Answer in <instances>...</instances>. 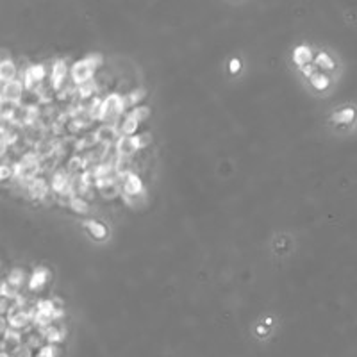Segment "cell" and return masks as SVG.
<instances>
[{
    "mask_svg": "<svg viewBox=\"0 0 357 357\" xmlns=\"http://www.w3.org/2000/svg\"><path fill=\"white\" fill-rule=\"evenodd\" d=\"M102 65V56L100 54H89L86 56L84 59L73 63L70 68V80L75 86L84 84V82H89L91 77H93L95 70Z\"/></svg>",
    "mask_w": 357,
    "mask_h": 357,
    "instance_id": "cell-1",
    "label": "cell"
},
{
    "mask_svg": "<svg viewBox=\"0 0 357 357\" xmlns=\"http://www.w3.org/2000/svg\"><path fill=\"white\" fill-rule=\"evenodd\" d=\"M127 106V99L120 93H109L107 97L102 99V114H100V122L104 125H113L116 127L118 118L122 116Z\"/></svg>",
    "mask_w": 357,
    "mask_h": 357,
    "instance_id": "cell-2",
    "label": "cell"
},
{
    "mask_svg": "<svg viewBox=\"0 0 357 357\" xmlns=\"http://www.w3.org/2000/svg\"><path fill=\"white\" fill-rule=\"evenodd\" d=\"M24 86H25V91H34V89L38 88L41 84L45 77H47V66L43 65V63H36V65H31L25 68L24 71Z\"/></svg>",
    "mask_w": 357,
    "mask_h": 357,
    "instance_id": "cell-3",
    "label": "cell"
},
{
    "mask_svg": "<svg viewBox=\"0 0 357 357\" xmlns=\"http://www.w3.org/2000/svg\"><path fill=\"white\" fill-rule=\"evenodd\" d=\"M50 189L56 193L57 197L71 193V175L65 170H57L50 177Z\"/></svg>",
    "mask_w": 357,
    "mask_h": 357,
    "instance_id": "cell-4",
    "label": "cell"
},
{
    "mask_svg": "<svg viewBox=\"0 0 357 357\" xmlns=\"http://www.w3.org/2000/svg\"><path fill=\"white\" fill-rule=\"evenodd\" d=\"M25 95V86L22 79H14L11 82L2 84V100L5 102H14L20 104Z\"/></svg>",
    "mask_w": 357,
    "mask_h": 357,
    "instance_id": "cell-5",
    "label": "cell"
},
{
    "mask_svg": "<svg viewBox=\"0 0 357 357\" xmlns=\"http://www.w3.org/2000/svg\"><path fill=\"white\" fill-rule=\"evenodd\" d=\"M70 75V70H68V65L66 61L59 59L52 65V71H50V88L54 91H61L65 88V80Z\"/></svg>",
    "mask_w": 357,
    "mask_h": 357,
    "instance_id": "cell-6",
    "label": "cell"
},
{
    "mask_svg": "<svg viewBox=\"0 0 357 357\" xmlns=\"http://www.w3.org/2000/svg\"><path fill=\"white\" fill-rule=\"evenodd\" d=\"M114 148H116L118 155L120 157H131L132 154H136L140 150V145H138V138L136 136H122L116 140L114 143Z\"/></svg>",
    "mask_w": 357,
    "mask_h": 357,
    "instance_id": "cell-7",
    "label": "cell"
},
{
    "mask_svg": "<svg viewBox=\"0 0 357 357\" xmlns=\"http://www.w3.org/2000/svg\"><path fill=\"white\" fill-rule=\"evenodd\" d=\"M50 191V184L47 182V178L36 177L27 184V195L33 200H43L47 197V193Z\"/></svg>",
    "mask_w": 357,
    "mask_h": 357,
    "instance_id": "cell-8",
    "label": "cell"
},
{
    "mask_svg": "<svg viewBox=\"0 0 357 357\" xmlns=\"http://www.w3.org/2000/svg\"><path fill=\"white\" fill-rule=\"evenodd\" d=\"M48 279H50V270L45 268V266H38L33 272L31 279H29V289H31L33 293L39 291V289H43V286L47 284Z\"/></svg>",
    "mask_w": 357,
    "mask_h": 357,
    "instance_id": "cell-9",
    "label": "cell"
},
{
    "mask_svg": "<svg viewBox=\"0 0 357 357\" xmlns=\"http://www.w3.org/2000/svg\"><path fill=\"white\" fill-rule=\"evenodd\" d=\"M95 138H97V141H99L100 145L111 146L113 143H116V140L120 136H118L116 127H113V125H102V127H99L95 131Z\"/></svg>",
    "mask_w": 357,
    "mask_h": 357,
    "instance_id": "cell-10",
    "label": "cell"
},
{
    "mask_svg": "<svg viewBox=\"0 0 357 357\" xmlns=\"http://www.w3.org/2000/svg\"><path fill=\"white\" fill-rule=\"evenodd\" d=\"M123 195H129V197H134V195H141L143 193V180L140 178V175L131 174L123 178V186H122Z\"/></svg>",
    "mask_w": 357,
    "mask_h": 357,
    "instance_id": "cell-11",
    "label": "cell"
},
{
    "mask_svg": "<svg viewBox=\"0 0 357 357\" xmlns=\"http://www.w3.org/2000/svg\"><path fill=\"white\" fill-rule=\"evenodd\" d=\"M16 73H18V70H16V65H14L13 59L2 57V63H0V79H2V84L14 80Z\"/></svg>",
    "mask_w": 357,
    "mask_h": 357,
    "instance_id": "cell-12",
    "label": "cell"
},
{
    "mask_svg": "<svg viewBox=\"0 0 357 357\" xmlns=\"http://www.w3.org/2000/svg\"><path fill=\"white\" fill-rule=\"evenodd\" d=\"M311 59H313V52H311V48L307 45H298L293 50V63L296 66L304 68V66L311 65Z\"/></svg>",
    "mask_w": 357,
    "mask_h": 357,
    "instance_id": "cell-13",
    "label": "cell"
},
{
    "mask_svg": "<svg viewBox=\"0 0 357 357\" xmlns=\"http://www.w3.org/2000/svg\"><path fill=\"white\" fill-rule=\"evenodd\" d=\"M84 227L86 230L89 232V236H93L95 240H106L107 238V227L104 225L102 221H97V220H86L84 221Z\"/></svg>",
    "mask_w": 357,
    "mask_h": 357,
    "instance_id": "cell-14",
    "label": "cell"
},
{
    "mask_svg": "<svg viewBox=\"0 0 357 357\" xmlns=\"http://www.w3.org/2000/svg\"><path fill=\"white\" fill-rule=\"evenodd\" d=\"M41 336L48 341V345H54L57 341H61L65 338V332L61 329H57L56 325H48L45 329H41Z\"/></svg>",
    "mask_w": 357,
    "mask_h": 357,
    "instance_id": "cell-15",
    "label": "cell"
},
{
    "mask_svg": "<svg viewBox=\"0 0 357 357\" xmlns=\"http://www.w3.org/2000/svg\"><path fill=\"white\" fill-rule=\"evenodd\" d=\"M354 118H356V111L354 107H345L338 113L332 114V122L338 123V125H347V123L354 122Z\"/></svg>",
    "mask_w": 357,
    "mask_h": 357,
    "instance_id": "cell-16",
    "label": "cell"
},
{
    "mask_svg": "<svg viewBox=\"0 0 357 357\" xmlns=\"http://www.w3.org/2000/svg\"><path fill=\"white\" fill-rule=\"evenodd\" d=\"M77 97H79L80 100H88V99H93V97H97V84H95L93 80H89V82H84V84L77 86L75 89Z\"/></svg>",
    "mask_w": 357,
    "mask_h": 357,
    "instance_id": "cell-17",
    "label": "cell"
},
{
    "mask_svg": "<svg viewBox=\"0 0 357 357\" xmlns=\"http://www.w3.org/2000/svg\"><path fill=\"white\" fill-rule=\"evenodd\" d=\"M114 170H116V175L118 177H127V175L134 174L132 172V163H131V157H118L116 163H114Z\"/></svg>",
    "mask_w": 357,
    "mask_h": 357,
    "instance_id": "cell-18",
    "label": "cell"
},
{
    "mask_svg": "<svg viewBox=\"0 0 357 357\" xmlns=\"http://www.w3.org/2000/svg\"><path fill=\"white\" fill-rule=\"evenodd\" d=\"M24 281H25V273H24L22 268H13V270L9 272V275H7V284L13 287L14 291H16L18 287H22Z\"/></svg>",
    "mask_w": 357,
    "mask_h": 357,
    "instance_id": "cell-19",
    "label": "cell"
},
{
    "mask_svg": "<svg viewBox=\"0 0 357 357\" xmlns=\"http://www.w3.org/2000/svg\"><path fill=\"white\" fill-rule=\"evenodd\" d=\"M99 191L102 193V197L106 198H114L120 193V186H118L116 180H107V182H102L97 186Z\"/></svg>",
    "mask_w": 357,
    "mask_h": 357,
    "instance_id": "cell-20",
    "label": "cell"
},
{
    "mask_svg": "<svg viewBox=\"0 0 357 357\" xmlns=\"http://www.w3.org/2000/svg\"><path fill=\"white\" fill-rule=\"evenodd\" d=\"M68 207H70L73 213H77V214H88L89 213V202L84 197H73Z\"/></svg>",
    "mask_w": 357,
    "mask_h": 357,
    "instance_id": "cell-21",
    "label": "cell"
},
{
    "mask_svg": "<svg viewBox=\"0 0 357 357\" xmlns=\"http://www.w3.org/2000/svg\"><path fill=\"white\" fill-rule=\"evenodd\" d=\"M138 125H140V123H138L136 120H132V118H129L127 114H125L123 122L120 123V132H122V136H132V134H136Z\"/></svg>",
    "mask_w": 357,
    "mask_h": 357,
    "instance_id": "cell-22",
    "label": "cell"
},
{
    "mask_svg": "<svg viewBox=\"0 0 357 357\" xmlns=\"http://www.w3.org/2000/svg\"><path fill=\"white\" fill-rule=\"evenodd\" d=\"M127 116L132 118V120H136V122L140 123L150 116V107H146V106H136V107H132L131 111H129Z\"/></svg>",
    "mask_w": 357,
    "mask_h": 357,
    "instance_id": "cell-23",
    "label": "cell"
},
{
    "mask_svg": "<svg viewBox=\"0 0 357 357\" xmlns=\"http://www.w3.org/2000/svg\"><path fill=\"white\" fill-rule=\"evenodd\" d=\"M311 84H313V88L318 89V91H323V89L329 88L330 84V79L325 73H321V71H318V73H315V75L311 77Z\"/></svg>",
    "mask_w": 357,
    "mask_h": 357,
    "instance_id": "cell-24",
    "label": "cell"
},
{
    "mask_svg": "<svg viewBox=\"0 0 357 357\" xmlns=\"http://www.w3.org/2000/svg\"><path fill=\"white\" fill-rule=\"evenodd\" d=\"M315 65L318 66V68H321V70H332L334 68V61L330 59V56L327 52H320L318 56H316Z\"/></svg>",
    "mask_w": 357,
    "mask_h": 357,
    "instance_id": "cell-25",
    "label": "cell"
},
{
    "mask_svg": "<svg viewBox=\"0 0 357 357\" xmlns=\"http://www.w3.org/2000/svg\"><path fill=\"white\" fill-rule=\"evenodd\" d=\"M145 97H146V93H145V89H143V88L132 89L131 93L125 97V99H127V106H131V107H136V104H140L141 100L145 99Z\"/></svg>",
    "mask_w": 357,
    "mask_h": 357,
    "instance_id": "cell-26",
    "label": "cell"
},
{
    "mask_svg": "<svg viewBox=\"0 0 357 357\" xmlns=\"http://www.w3.org/2000/svg\"><path fill=\"white\" fill-rule=\"evenodd\" d=\"M123 202L127 204L129 207H138L140 204H145L146 202V197H145V193H141V195H134V197L123 195Z\"/></svg>",
    "mask_w": 357,
    "mask_h": 357,
    "instance_id": "cell-27",
    "label": "cell"
},
{
    "mask_svg": "<svg viewBox=\"0 0 357 357\" xmlns=\"http://www.w3.org/2000/svg\"><path fill=\"white\" fill-rule=\"evenodd\" d=\"M59 354V348L56 345H47V347H41L38 357H56Z\"/></svg>",
    "mask_w": 357,
    "mask_h": 357,
    "instance_id": "cell-28",
    "label": "cell"
},
{
    "mask_svg": "<svg viewBox=\"0 0 357 357\" xmlns=\"http://www.w3.org/2000/svg\"><path fill=\"white\" fill-rule=\"evenodd\" d=\"M0 177H2V180H9V178H14V168L7 165V163H4V165L0 166Z\"/></svg>",
    "mask_w": 357,
    "mask_h": 357,
    "instance_id": "cell-29",
    "label": "cell"
},
{
    "mask_svg": "<svg viewBox=\"0 0 357 357\" xmlns=\"http://www.w3.org/2000/svg\"><path fill=\"white\" fill-rule=\"evenodd\" d=\"M138 145H140V150H143V148H146V146L152 143V136L150 132H143V134H138Z\"/></svg>",
    "mask_w": 357,
    "mask_h": 357,
    "instance_id": "cell-30",
    "label": "cell"
},
{
    "mask_svg": "<svg viewBox=\"0 0 357 357\" xmlns=\"http://www.w3.org/2000/svg\"><path fill=\"white\" fill-rule=\"evenodd\" d=\"M316 68H318L316 65H307V66H304V68H300V70H302V75L307 77V79H311V77L315 75V73H318V71H316Z\"/></svg>",
    "mask_w": 357,
    "mask_h": 357,
    "instance_id": "cell-31",
    "label": "cell"
},
{
    "mask_svg": "<svg viewBox=\"0 0 357 357\" xmlns=\"http://www.w3.org/2000/svg\"><path fill=\"white\" fill-rule=\"evenodd\" d=\"M240 70H241V61H240V59H238V57L230 59V63H229V71H230V73H238Z\"/></svg>",
    "mask_w": 357,
    "mask_h": 357,
    "instance_id": "cell-32",
    "label": "cell"
}]
</instances>
